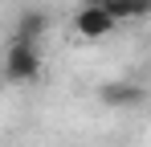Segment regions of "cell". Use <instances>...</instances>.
<instances>
[{
  "instance_id": "3957f363",
  "label": "cell",
  "mask_w": 151,
  "mask_h": 147,
  "mask_svg": "<svg viewBox=\"0 0 151 147\" xmlns=\"http://www.w3.org/2000/svg\"><path fill=\"white\" fill-rule=\"evenodd\" d=\"M98 98L106 102V106H139V102L147 98V90L135 86V82H110V86L98 90Z\"/></svg>"
},
{
  "instance_id": "7a4b0ae2",
  "label": "cell",
  "mask_w": 151,
  "mask_h": 147,
  "mask_svg": "<svg viewBox=\"0 0 151 147\" xmlns=\"http://www.w3.org/2000/svg\"><path fill=\"white\" fill-rule=\"evenodd\" d=\"M74 29L82 41H102V37H110L114 33V17L102 8V4H82L74 17Z\"/></svg>"
},
{
  "instance_id": "277c9868",
  "label": "cell",
  "mask_w": 151,
  "mask_h": 147,
  "mask_svg": "<svg viewBox=\"0 0 151 147\" xmlns=\"http://www.w3.org/2000/svg\"><path fill=\"white\" fill-rule=\"evenodd\" d=\"M102 8L114 17V24L119 21H143V17H151V0H102Z\"/></svg>"
},
{
  "instance_id": "6da1fadb",
  "label": "cell",
  "mask_w": 151,
  "mask_h": 147,
  "mask_svg": "<svg viewBox=\"0 0 151 147\" xmlns=\"http://www.w3.org/2000/svg\"><path fill=\"white\" fill-rule=\"evenodd\" d=\"M4 78L8 82H37L41 78V49H37V41H25V37L8 41V49H4Z\"/></svg>"
},
{
  "instance_id": "5b68a950",
  "label": "cell",
  "mask_w": 151,
  "mask_h": 147,
  "mask_svg": "<svg viewBox=\"0 0 151 147\" xmlns=\"http://www.w3.org/2000/svg\"><path fill=\"white\" fill-rule=\"evenodd\" d=\"M45 29H49V17H45L41 8H25L21 21H17V37H25V41H41Z\"/></svg>"
}]
</instances>
